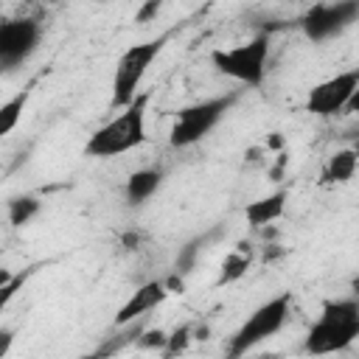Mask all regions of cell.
<instances>
[{"label": "cell", "mask_w": 359, "mask_h": 359, "mask_svg": "<svg viewBox=\"0 0 359 359\" xmlns=\"http://www.w3.org/2000/svg\"><path fill=\"white\" fill-rule=\"evenodd\" d=\"M165 45V36L149 39V42H137L132 48H126L115 65V76H112V104L115 107H129L137 95V87L143 81V76L149 73L151 62L160 56Z\"/></svg>", "instance_id": "cell-6"}, {"label": "cell", "mask_w": 359, "mask_h": 359, "mask_svg": "<svg viewBox=\"0 0 359 359\" xmlns=\"http://www.w3.org/2000/svg\"><path fill=\"white\" fill-rule=\"evenodd\" d=\"M359 90V70H345V73H337L320 84H314L309 90V98H306V112L311 115H320V118H331V115H339L356 95Z\"/></svg>", "instance_id": "cell-8"}, {"label": "cell", "mask_w": 359, "mask_h": 359, "mask_svg": "<svg viewBox=\"0 0 359 359\" xmlns=\"http://www.w3.org/2000/svg\"><path fill=\"white\" fill-rule=\"evenodd\" d=\"M356 171V151L353 149H339L337 154L328 157V165L323 171L325 182H348Z\"/></svg>", "instance_id": "cell-13"}, {"label": "cell", "mask_w": 359, "mask_h": 359, "mask_svg": "<svg viewBox=\"0 0 359 359\" xmlns=\"http://www.w3.org/2000/svg\"><path fill=\"white\" fill-rule=\"evenodd\" d=\"M247 264H250V258H247L244 252H230V255L224 258V264H222L219 283H233V280H238V278L247 272Z\"/></svg>", "instance_id": "cell-16"}, {"label": "cell", "mask_w": 359, "mask_h": 359, "mask_svg": "<svg viewBox=\"0 0 359 359\" xmlns=\"http://www.w3.org/2000/svg\"><path fill=\"white\" fill-rule=\"evenodd\" d=\"M165 297H168V286H165L163 280H149V283H143V286L135 289L132 297L118 309V314H115V325H126V323H132L135 317H140V314L151 311L154 306H160Z\"/></svg>", "instance_id": "cell-10"}, {"label": "cell", "mask_w": 359, "mask_h": 359, "mask_svg": "<svg viewBox=\"0 0 359 359\" xmlns=\"http://www.w3.org/2000/svg\"><path fill=\"white\" fill-rule=\"evenodd\" d=\"M160 11V3H149V6H143L140 11H137V22H146L151 14H157Z\"/></svg>", "instance_id": "cell-18"}, {"label": "cell", "mask_w": 359, "mask_h": 359, "mask_svg": "<svg viewBox=\"0 0 359 359\" xmlns=\"http://www.w3.org/2000/svg\"><path fill=\"white\" fill-rule=\"evenodd\" d=\"M289 303L292 297L289 294H278L266 303H261L238 328L236 334L227 339V348H224V359H244L250 351H255L261 342H266L269 337H275L286 317H289Z\"/></svg>", "instance_id": "cell-3"}, {"label": "cell", "mask_w": 359, "mask_h": 359, "mask_svg": "<svg viewBox=\"0 0 359 359\" xmlns=\"http://www.w3.org/2000/svg\"><path fill=\"white\" fill-rule=\"evenodd\" d=\"M359 17V3L356 0H339V3H317L311 6L300 25H303V34L311 39V42H325L337 34H342L353 20Z\"/></svg>", "instance_id": "cell-9"}, {"label": "cell", "mask_w": 359, "mask_h": 359, "mask_svg": "<svg viewBox=\"0 0 359 359\" xmlns=\"http://www.w3.org/2000/svg\"><path fill=\"white\" fill-rule=\"evenodd\" d=\"M359 337V303L353 297L345 300H328L320 311V317L311 323L303 351L309 356H328L339 353L353 345Z\"/></svg>", "instance_id": "cell-1"}, {"label": "cell", "mask_w": 359, "mask_h": 359, "mask_svg": "<svg viewBox=\"0 0 359 359\" xmlns=\"http://www.w3.org/2000/svg\"><path fill=\"white\" fill-rule=\"evenodd\" d=\"M22 275H14V278H6V275H0V311L11 303V297L17 294V289L22 286Z\"/></svg>", "instance_id": "cell-17"}, {"label": "cell", "mask_w": 359, "mask_h": 359, "mask_svg": "<svg viewBox=\"0 0 359 359\" xmlns=\"http://www.w3.org/2000/svg\"><path fill=\"white\" fill-rule=\"evenodd\" d=\"M146 107L149 93L135 95L129 107H123L112 121H107L101 129H95L84 146L90 157H118L132 151L146 140Z\"/></svg>", "instance_id": "cell-2"}, {"label": "cell", "mask_w": 359, "mask_h": 359, "mask_svg": "<svg viewBox=\"0 0 359 359\" xmlns=\"http://www.w3.org/2000/svg\"><path fill=\"white\" fill-rule=\"evenodd\" d=\"M233 101H236V93H227V95H216V98H205L191 107H182L171 123L168 143L174 149H188V146L199 143L224 118V112L230 109Z\"/></svg>", "instance_id": "cell-5"}, {"label": "cell", "mask_w": 359, "mask_h": 359, "mask_svg": "<svg viewBox=\"0 0 359 359\" xmlns=\"http://www.w3.org/2000/svg\"><path fill=\"white\" fill-rule=\"evenodd\" d=\"M255 359H278L275 353H261V356H255Z\"/></svg>", "instance_id": "cell-19"}, {"label": "cell", "mask_w": 359, "mask_h": 359, "mask_svg": "<svg viewBox=\"0 0 359 359\" xmlns=\"http://www.w3.org/2000/svg\"><path fill=\"white\" fill-rule=\"evenodd\" d=\"M42 39V25L31 17L0 20V70H14L34 56Z\"/></svg>", "instance_id": "cell-7"}, {"label": "cell", "mask_w": 359, "mask_h": 359, "mask_svg": "<svg viewBox=\"0 0 359 359\" xmlns=\"http://www.w3.org/2000/svg\"><path fill=\"white\" fill-rule=\"evenodd\" d=\"M266 59H269V34H255L250 42L210 53V62L219 73H224V76H230L247 87L264 84Z\"/></svg>", "instance_id": "cell-4"}, {"label": "cell", "mask_w": 359, "mask_h": 359, "mask_svg": "<svg viewBox=\"0 0 359 359\" xmlns=\"http://www.w3.org/2000/svg\"><path fill=\"white\" fill-rule=\"evenodd\" d=\"M25 104H28V90L17 93L14 98H8V101L0 107V137H6V135H8V132L17 126V123H20Z\"/></svg>", "instance_id": "cell-14"}, {"label": "cell", "mask_w": 359, "mask_h": 359, "mask_svg": "<svg viewBox=\"0 0 359 359\" xmlns=\"http://www.w3.org/2000/svg\"><path fill=\"white\" fill-rule=\"evenodd\" d=\"M39 213V199L36 196H14L11 202H8V222L14 224V227H22V224H28L34 216Z\"/></svg>", "instance_id": "cell-15"}, {"label": "cell", "mask_w": 359, "mask_h": 359, "mask_svg": "<svg viewBox=\"0 0 359 359\" xmlns=\"http://www.w3.org/2000/svg\"><path fill=\"white\" fill-rule=\"evenodd\" d=\"M160 182H163V171L160 168H140V171H135V174H129V180H126V202L129 205H143L146 199H151L154 196V191L160 188Z\"/></svg>", "instance_id": "cell-12"}, {"label": "cell", "mask_w": 359, "mask_h": 359, "mask_svg": "<svg viewBox=\"0 0 359 359\" xmlns=\"http://www.w3.org/2000/svg\"><path fill=\"white\" fill-rule=\"evenodd\" d=\"M283 208H286V191H275L269 196H261V199L250 202L244 208V216H247V222L252 227H264V224L280 219L283 216Z\"/></svg>", "instance_id": "cell-11"}]
</instances>
